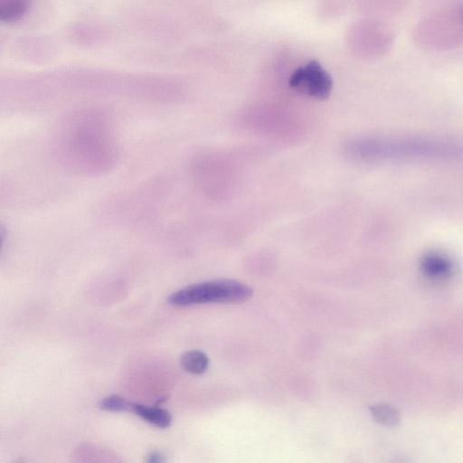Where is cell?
Wrapping results in <instances>:
<instances>
[{
	"instance_id": "8992f818",
	"label": "cell",
	"mask_w": 463,
	"mask_h": 463,
	"mask_svg": "<svg viewBox=\"0 0 463 463\" xmlns=\"http://www.w3.org/2000/svg\"><path fill=\"white\" fill-rule=\"evenodd\" d=\"M131 411L148 423L161 429L168 428L172 422L170 413L157 405L146 406L140 403H132Z\"/></svg>"
},
{
	"instance_id": "277c9868",
	"label": "cell",
	"mask_w": 463,
	"mask_h": 463,
	"mask_svg": "<svg viewBox=\"0 0 463 463\" xmlns=\"http://www.w3.org/2000/svg\"><path fill=\"white\" fill-rule=\"evenodd\" d=\"M289 85L311 98L326 99L332 90V80L318 61H311L292 73Z\"/></svg>"
},
{
	"instance_id": "6da1fadb",
	"label": "cell",
	"mask_w": 463,
	"mask_h": 463,
	"mask_svg": "<svg viewBox=\"0 0 463 463\" xmlns=\"http://www.w3.org/2000/svg\"><path fill=\"white\" fill-rule=\"evenodd\" d=\"M63 150L71 164L82 170H100L113 157L114 143L102 118L87 115L65 129Z\"/></svg>"
},
{
	"instance_id": "ba28073f",
	"label": "cell",
	"mask_w": 463,
	"mask_h": 463,
	"mask_svg": "<svg viewBox=\"0 0 463 463\" xmlns=\"http://www.w3.org/2000/svg\"><path fill=\"white\" fill-rule=\"evenodd\" d=\"M30 0H0V17L6 23L19 20L29 7Z\"/></svg>"
},
{
	"instance_id": "8fae6325",
	"label": "cell",
	"mask_w": 463,
	"mask_h": 463,
	"mask_svg": "<svg viewBox=\"0 0 463 463\" xmlns=\"http://www.w3.org/2000/svg\"><path fill=\"white\" fill-rule=\"evenodd\" d=\"M146 461L149 463L163 462L165 461V458L161 452L152 451L146 456Z\"/></svg>"
},
{
	"instance_id": "7a4b0ae2",
	"label": "cell",
	"mask_w": 463,
	"mask_h": 463,
	"mask_svg": "<svg viewBox=\"0 0 463 463\" xmlns=\"http://www.w3.org/2000/svg\"><path fill=\"white\" fill-rule=\"evenodd\" d=\"M347 149L351 156L361 158L444 156L463 151L461 146L455 144L421 139H364L352 142Z\"/></svg>"
},
{
	"instance_id": "30bf717a",
	"label": "cell",
	"mask_w": 463,
	"mask_h": 463,
	"mask_svg": "<svg viewBox=\"0 0 463 463\" xmlns=\"http://www.w3.org/2000/svg\"><path fill=\"white\" fill-rule=\"evenodd\" d=\"M132 402L118 395H110L99 402V408L109 411H131Z\"/></svg>"
},
{
	"instance_id": "52a82bcc",
	"label": "cell",
	"mask_w": 463,
	"mask_h": 463,
	"mask_svg": "<svg viewBox=\"0 0 463 463\" xmlns=\"http://www.w3.org/2000/svg\"><path fill=\"white\" fill-rule=\"evenodd\" d=\"M180 363L184 370L187 373L201 374L207 370L209 358L202 351L190 350L183 354Z\"/></svg>"
},
{
	"instance_id": "9c48e42d",
	"label": "cell",
	"mask_w": 463,
	"mask_h": 463,
	"mask_svg": "<svg viewBox=\"0 0 463 463\" xmlns=\"http://www.w3.org/2000/svg\"><path fill=\"white\" fill-rule=\"evenodd\" d=\"M373 418L382 425L392 427L399 422V413L389 404L376 403L370 406Z\"/></svg>"
},
{
	"instance_id": "5b68a950",
	"label": "cell",
	"mask_w": 463,
	"mask_h": 463,
	"mask_svg": "<svg viewBox=\"0 0 463 463\" xmlns=\"http://www.w3.org/2000/svg\"><path fill=\"white\" fill-rule=\"evenodd\" d=\"M420 269L430 279H444L453 274L454 264L447 255L439 251H429L420 260Z\"/></svg>"
},
{
	"instance_id": "3957f363",
	"label": "cell",
	"mask_w": 463,
	"mask_h": 463,
	"mask_svg": "<svg viewBox=\"0 0 463 463\" xmlns=\"http://www.w3.org/2000/svg\"><path fill=\"white\" fill-rule=\"evenodd\" d=\"M252 288L234 279H215L183 288L168 297L175 307L212 302L241 303L252 296Z\"/></svg>"
}]
</instances>
